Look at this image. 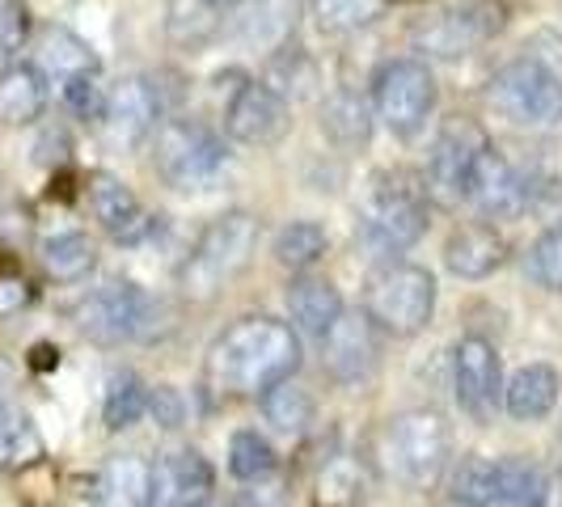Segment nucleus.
<instances>
[{"label": "nucleus", "instance_id": "1", "mask_svg": "<svg viewBox=\"0 0 562 507\" xmlns=\"http://www.w3.org/2000/svg\"><path fill=\"white\" fill-rule=\"evenodd\" d=\"M301 368V338L280 317H237L207 347L203 390L216 397H262Z\"/></svg>", "mask_w": 562, "mask_h": 507}, {"label": "nucleus", "instance_id": "2", "mask_svg": "<svg viewBox=\"0 0 562 507\" xmlns=\"http://www.w3.org/2000/svg\"><path fill=\"white\" fill-rule=\"evenodd\" d=\"M427 212H431V199H427V187H423V173H415V169H381V173H372L364 207H360L364 241L376 254L411 250L427 233Z\"/></svg>", "mask_w": 562, "mask_h": 507}, {"label": "nucleus", "instance_id": "3", "mask_svg": "<svg viewBox=\"0 0 562 507\" xmlns=\"http://www.w3.org/2000/svg\"><path fill=\"white\" fill-rule=\"evenodd\" d=\"M258 254V221L250 212H225L199 233L195 250L187 254L178 283L187 296L212 301L228 280L246 275Z\"/></svg>", "mask_w": 562, "mask_h": 507}, {"label": "nucleus", "instance_id": "4", "mask_svg": "<svg viewBox=\"0 0 562 507\" xmlns=\"http://www.w3.org/2000/svg\"><path fill=\"white\" fill-rule=\"evenodd\" d=\"M381 457L394 470V478H402L415 491H431L445 478L452 457V427L440 410H402L385 422L381 431Z\"/></svg>", "mask_w": 562, "mask_h": 507}, {"label": "nucleus", "instance_id": "5", "mask_svg": "<svg viewBox=\"0 0 562 507\" xmlns=\"http://www.w3.org/2000/svg\"><path fill=\"white\" fill-rule=\"evenodd\" d=\"M436 275L419 262H385L364 283V317L394 338H415L431 326Z\"/></svg>", "mask_w": 562, "mask_h": 507}, {"label": "nucleus", "instance_id": "6", "mask_svg": "<svg viewBox=\"0 0 562 507\" xmlns=\"http://www.w3.org/2000/svg\"><path fill=\"white\" fill-rule=\"evenodd\" d=\"M153 169L173 191H203L225 169V140L187 114H173L153 132Z\"/></svg>", "mask_w": 562, "mask_h": 507}, {"label": "nucleus", "instance_id": "7", "mask_svg": "<svg viewBox=\"0 0 562 507\" xmlns=\"http://www.w3.org/2000/svg\"><path fill=\"white\" fill-rule=\"evenodd\" d=\"M486 106L516 127H546L562 119V77L533 56L507 59L486 81Z\"/></svg>", "mask_w": 562, "mask_h": 507}, {"label": "nucleus", "instance_id": "8", "mask_svg": "<svg viewBox=\"0 0 562 507\" xmlns=\"http://www.w3.org/2000/svg\"><path fill=\"white\" fill-rule=\"evenodd\" d=\"M157 317H166L161 301H153L140 283L114 280L98 292H89L72 309V326L85 338L102 342V347H119V342H132V338H153Z\"/></svg>", "mask_w": 562, "mask_h": 507}, {"label": "nucleus", "instance_id": "9", "mask_svg": "<svg viewBox=\"0 0 562 507\" xmlns=\"http://www.w3.org/2000/svg\"><path fill=\"white\" fill-rule=\"evenodd\" d=\"M436 111V77L415 56L385 59L372 77V114L402 140L419 136L427 114Z\"/></svg>", "mask_w": 562, "mask_h": 507}, {"label": "nucleus", "instance_id": "10", "mask_svg": "<svg viewBox=\"0 0 562 507\" xmlns=\"http://www.w3.org/2000/svg\"><path fill=\"white\" fill-rule=\"evenodd\" d=\"M486 144H491V136L465 114H452L436 132L431 153H427V169H423V187H427V199L436 207H457L461 199H470L474 166L486 153Z\"/></svg>", "mask_w": 562, "mask_h": 507}, {"label": "nucleus", "instance_id": "11", "mask_svg": "<svg viewBox=\"0 0 562 507\" xmlns=\"http://www.w3.org/2000/svg\"><path fill=\"white\" fill-rule=\"evenodd\" d=\"M504 26L507 9L499 0H449L431 22L415 30V47L423 56L461 59L482 43H491Z\"/></svg>", "mask_w": 562, "mask_h": 507}, {"label": "nucleus", "instance_id": "12", "mask_svg": "<svg viewBox=\"0 0 562 507\" xmlns=\"http://www.w3.org/2000/svg\"><path fill=\"white\" fill-rule=\"evenodd\" d=\"M452 394L474 422H491L504 406V372L499 351L482 335H465L452 347Z\"/></svg>", "mask_w": 562, "mask_h": 507}, {"label": "nucleus", "instance_id": "13", "mask_svg": "<svg viewBox=\"0 0 562 507\" xmlns=\"http://www.w3.org/2000/svg\"><path fill=\"white\" fill-rule=\"evenodd\" d=\"M225 132L246 148H276L292 132V102L271 84H241L225 106Z\"/></svg>", "mask_w": 562, "mask_h": 507}, {"label": "nucleus", "instance_id": "14", "mask_svg": "<svg viewBox=\"0 0 562 507\" xmlns=\"http://www.w3.org/2000/svg\"><path fill=\"white\" fill-rule=\"evenodd\" d=\"M470 203L479 207L482 216H491V221H512V216L533 207V178H525L495 144H486V153L474 166Z\"/></svg>", "mask_w": 562, "mask_h": 507}, {"label": "nucleus", "instance_id": "15", "mask_svg": "<svg viewBox=\"0 0 562 507\" xmlns=\"http://www.w3.org/2000/svg\"><path fill=\"white\" fill-rule=\"evenodd\" d=\"M381 364V342H376V326L364 313H342L335 330L322 338V368L338 385H360Z\"/></svg>", "mask_w": 562, "mask_h": 507}, {"label": "nucleus", "instance_id": "16", "mask_svg": "<svg viewBox=\"0 0 562 507\" xmlns=\"http://www.w3.org/2000/svg\"><path fill=\"white\" fill-rule=\"evenodd\" d=\"M85 195H89L93 221L106 228V237H114L119 246H140L144 237L153 233V221H148L136 191L123 178H114L111 169H93L85 178Z\"/></svg>", "mask_w": 562, "mask_h": 507}, {"label": "nucleus", "instance_id": "17", "mask_svg": "<svg viewBox=\"0 0 562 507\" xmlns=\"http://www.w3.org/2000/svg\"><path fill=\"white\" fill-rule=\"evenodd\" d=\"M157 119H161V93L148 77H123L114 89H106L102 127H106V136L114 144L136 148V144L153 140Z\"/></svg>", "mask_w": 562, "mask_h": 507}, {"label": "nucleus", "instance_id": "18", "mask_svg": "<svg viewBox=\"0 0 562 507\" xmlns=\"http://www.w3.org/2000/svg\"><path fill=\"white\" fill-rule=\"evenodd\" d=\"M216 470L199 449H178L153 465V507H203L212 504Z\"/></svg>", "mask_w": 562, "mask_h": 507}, {"label": "nucleus", "instance_id": "19", "mask_svg": "<svg viewBox=\"0 0 562 507\" xmlns=\"http://www.w3.org/2000/svg\"><path fill=\"white\" fill-rule=\"evenodd\" d=\"M507 262V237L495 225H461L445 241V267L457 280H486Z\"/></svg>", "mask_w": 562, "mask_h": 507}, {"label": "nucleus", "instance_id": "20", "mask_svg": "<svg viewBox=\"0 0 562 507\" xmlns=\"http://www.w3.org/2000/svg\"><path fill=\"white\" fill-rule=\"evenodd\" d=\"M562 397V376L550 364H525L507 376L504 385V410L516 422H537L554 415Z\"/></svg>", "mask_w": 562, "mask_h": 507}, {"label": "nucleus", "instance_id": "21", "mask_svg": "<svg viewBox=\"0 0 562 507\" xmlns=\"http://www.w3.org/2000/svg\"><path fill=\"white\" fill-rule=\"evenodd\" d=\"M161 30H166L169 47L195 56V52H203L207 43L221 38L225 18H221V4H216V0H166Z\"/></svg>", "mask_w": 562, "mask_h": 507}, {"label": "nucleus", "instance_id": "22", "mask_svg": "<svg viewBox=\"0 0 562 507\" xmlns=\"http://www.w3.org/2000/svg\"><path fill=\"white\" fill-rule=\"evenodd\" d=\"M47 111V72L38 64H9L0 68V123L26 127Z\"/></svg>", "mask_w": 562, "mask_h": 507}, {"label": "nucleus", "instance_id": "23", "mask_svg": "<svg viewBox=\"0 0 562 507\" xmlns=\"http://www.w3.org/2000/svg\"><path fill=\"white\" fill-rule=\"evenodd\" d=\"M288 313H292V326L305 330L310 338H322L335 330V322L342 317V296L330 280H317V275H301L288 288Z\"/></svg>", "mask_w": 562, "mask_h": 507}, {"label": "nucleus", "instance_id": "24", "mask_svg": "<svg viewBox=\"0 0 562 507\" xmlns=\"http://www.w3.org/2000/svg\"><path fill=\"white\" fill-rule=\"evenodd\" d=\"M98 507H153V465L136 452H119L98 470Z\"/></svg>", "mask_w": 562, "mask_h": 507}, {"label": "nucleus", "instance_id": "25", "mask_svg": "<svg viewBox=\"0 0 562 507\" xmlns=\"http://www.w3.org/2000/svg\"><path fill=\"white\" fill-rule=\"evenodd\" d=\"M372 123H376V114H372L364 93H356V89H335L322 102V136L342 153L364 148L372 140Z\"/></svg>", "mask_w": 562, "mask_h": 507}, {"label": "nucleus", "instance_id": "26", "mask_svg": "<svg viewBox=\"0 0 562 507\" xmlns=\"http://www.w3.org/2000/svg\"><path fill=\"white\" fill-rule=\"evenodd\" d=\"M550 504V474L533 457H499L495 461V507H546Z\"/></svg>", "mask_w": 562, "mask_h": 507}, {"label": "nucleus", "instance_id": "27", "mask_svg": "<svg viewBox=\"0 0 562 507\" xmlns=\"http://www.w3.org/2000/svg\"><path fill=\"white\" fill-rule=\"evenodd\" d=\"M43 457H47L43 431L34 427V419L22 406L0 397V470L4 474H22V470H34Z\"/></svg>", "mask_w": 562, "mask_h": 507}, {"label": "nucleus", "instance_id": "28", "mask_svg": "<svg viewBox=\"0 0 562 507\" xmlns=\"http://www.w3.org/2000/svg\"><path fill=\"white\" fill-rule=\"evenodd\" d=\"M38 68L56 72L59 81H68V77H98L102 59L93 56V47L68 26H43V34H38Z\"/></svg>", "mask_w": 562, "mask_h": 507}, {"label": "nucleus", "instance_id": "29", "mask_svg": "<svg viewBox=\"0 0 562 507\" xmlns=\"http://www.w3.org/2000/svg\"><path fill=\"white\" fill-rule=\"evenodd\" d=\"M38 262H43V271L56 283H81L98 267V246L85 233L68 228V233H56V237H43Z\"/></svg>", "mask_w": 562, "mask_h": 507}, {"label": "nucleus", "instance_id": "30", "mask_svg": "<svg viewBox=\"0 0 562 507\" xmlns=\"http://www.w3.org/2000/svg\"><path fill=\"white\" fill-rule=\"evenodd\" d=\"M144 410H148V385H144L132 368L111 372L106 394H102V422H106V431H127V427H136V422L144 419Z\"/></svg>", "mask_w": 562, "mask_h": 507}, {"label": "nucleus", "instance_id": "31", "mask_svg": "<svg viewBox=\"0 0 562 507\" xmlns=\"http://www.w3.org/2000/svg\"><path fill=\"white\" fill-rule=\"evenodd\" d=\"M276 465H280V452H276V444L262 431H254V427L233 431V440H228V474L233 478L262 482L276 474Z\"/></svg>", "mask_w": 562, "mask_h": 507}, {"label": "nucleus", "instance_id": "32", "mask_svg": "<svg viewBox=\"0 0 562 507\" xmlns=\"http://www.w3.org/2000/svg\"><path fill=\"white\" fill-rule=\"evenodd\" d=\"M326 246H330V237L317 221H288L276 233V262L288 271H310L313 262L326 258Z\"/></svg>", "mask_w": 562, "mask_h": 507}, {"label": "nucleus", "instance_id": "33", "mask_svg": "<svg viewBox=\"0 0 562 507\" xmlns=\"http://www.w3.org/2000/svg\"><path fill=\"white\" fill-rule=\"evenodd\" d=\"M449 499L461 507H495V461L465 452L449 474Z\"/></svg>", "mask_w": 562, "mask_h": 507}, {"label": "nucleus", "instance_id": "34", "mask_svg": "<svg viewBox=\"0 0 562 507\" xmlns=\"http://www.w3.org/2000/svg\"><path fill=\"white\" fill-rule=\"evenodd\" d=\"M258 402H262L267 422H271L276 431H288V436H301V431L313 422V410H317L310 390H301L296 381H283V385H276V390H267Z\"/></svg>", "mask_w": 562, "mask_h": 507}, {"label": "nucleus", "instance_id": "35", "mask_svg": "<svg viewBox=\"0 0 562 507\" xmlns=\"http://www.w3.org/2000/svg\"><path fill=\"white\" fill-rule=\"evenodd\" d=\"M385 0H310V13L322 34H356L381 18Z\"/></svg>", "mask_w": 562, "mask_h": 507}, {"label": "nucleus", "instance_id": "36", "mask_svg": "<svg viewBox=\"0 0 562 507\" xmlns=\"http://www.w3.org/2000/svg\"><path fill=\"white\" fill-rule=\"evenodd\" d=\"M364 495V482H360V465L351 457H338L322 470V482H317V499L326 507H356Z\"/></svg>", "mask_w": 562, "mask_h": 507}, {"label": "nucleus", "instance_id": "37", "mask_svg": "<svg viewBox=\"0 0 562 507\" xmlns=\"http://www.w3.org/2000/svg\"><path fill=\"white\" fill-rule=\"evenodd\" d=\"M313 81H317V68H313L310 59H305V52H280V56L271 59V68H267V81L280 98H305L313 89Z\"/></svg>", "mask_w": 562, "mask_h": 507}, {"label": "nucleus", "instance_id": "38", "mask_svg": "<svg viewBox=\"0 0 562 507\" xmlns=\"http://www.w3.org/2000/svg\"><path fill=\"white\" fill-rule=\"evenodd\" d=\"M529 275L550 292H562V225L546 228L529 250Z\"/></svg>", "mask_w": 562, "mask_h": 507}, {"label": "nucleus", "instance_id": "39", "mask_svg": "<svg viewBox=\"0 0 562 507\" xmlns=\"http://www.w3.org/2000/svg\"><path fill=\"white\" fill-rule=\"evenodd\" d=\"M59 93H64V106L85 119V123H102V114H106V89L98 77H68V81L59 84Z\"/></svg>", "mask_w": 562, "mask_h": 507}, {"label": "nucleus", "instance_id": "40", "mask_svg": "<svg viewBox=\"0 0 562 507\" xmlns=\"http://www.w3.org/2000/svg\"><path fill=\"white\" fill-rule=\"evenodd\" d=\"M30 43L26 0H0V59H13Z\"/></svg>", "mask_w": 562, "mask_h": 507}, {"label": "nucleus", "instance_id": "41", "mask_svg": "<svg viewBox=\"0 0 562 507\" xmlns=\"http://www.w3.org/2000/svg\"><path fill=\"white\" fill-rule=\"evenodd\" d=\"M144 415L157 422V427L173 431V427H182V419H187V402H182V394L173 385H148V410Z\"/></svg>", "mask_w": 562, "mask_h": 507}, {"label": "nucleus", "instance_id": "42", "mask_svg": "<svg viewBox=\"0 0 562 507\" xmlns=\"http://www.w3.org/2000/svg\"><path fill=\"white\" fill-rule=\"evenodd\" d=\"M34 301V288L22 275H0V313H18Z\"/></svg>", "mask_w": 562, "mask_h": 507}, {"label": "nucleus", "instance_id": "43", "mask_svg": "<svg viewBox=\"0 0 562 507\" xmlns=\"http://www.w3.org/2000/svg\"><path fill=\"white\" fill-rule=\"evenodd\" d=\"M216 4H241V0H216Z\"/></svg>", "mask_w": 562, "mask_h": 507}, {"label": "nucleus", "instance_id": "44", "mask_svg": "<svg viewBox=\"0 0 562 507\" xmlns=\"http://www.w3.org/2000/svg\"><path fill=\"white\" fill-rule=\"evenodd\" d=\"M440 507H461V504H452V499H449V504H440Z\"/></svg>", "mask_w": 562, "mask_h": 507}, {"label": "nucleus", "instance_id": "45", "mask_svg": "<svg viewBox=\"0 0 562 507\" xmlns=\"http://www.w3.org/2000/svg\"><path fill=\"white\" fill-rule=\"evenodd\" d=\"M233 507H254V504H233Z\"/></svg>", "mask_w": 562, "mask_h": 507}, {"label": "nucleus", "instance_id": "46", "mask_svg": "<svg viewBox=\"0 0 562 507\" xmlns=\"http://www.w3.org/2000/svg\"><path fill=\"white\" fill-rule=\"evenodd\" d=\"M559 457H562V436H559Z\"/></svg>", "mask_w": 562, "mask_h": 507}, {"label": "nucleus", "instance_id": "47", "mask_svg": "<svg viewBox=\"0 0 562 507\" xmlns=\"http://www.w3.org/2000/svg\"><path fill=\"white\" fill-rule=\"evenodd\" d=\"M203 507H216V504H203Z\"/></svg>", "mask_w": 562, "mask_h": 507}]
</instances>
